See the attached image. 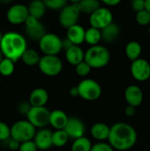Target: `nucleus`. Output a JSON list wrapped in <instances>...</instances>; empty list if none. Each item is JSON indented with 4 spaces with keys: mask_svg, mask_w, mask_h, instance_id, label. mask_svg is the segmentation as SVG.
I'll return each mask as SVG.
<instances>
[{
    "mask_svg": "<svg viewBox=\"0 0 150 151\" xmlns=\"http://www.w3.org/2000/svg\"><path fill=\"white\" fill-rule=\"evenodd\" d=\"M11 127V138L19 142L33 140L36 133V128L27 119H20L12 124Z\"/></svg>",
    "mask_w": 150,
    "mask_h": 151,
    "instance_id": "nucleus-5",
    "label": "nucleus"
},
{
    "mask_svg": "<svg viewBox=\"0 0 150 151\" xmlns=\"http://www.w3.org/2000/svg\"><path fill=\"white\" fill-rule=\"evenodd\" d=\"M131 7L134 12H140L145 9V0H131Z\"/></svg>",
    "mask_w": 150,
    "mask_h": 151,
    "instance_id": "nucleus-38",
    "label": "nucleus"
},
{
    "mask_svg": "<svg viewBox=\"0 0 150 151\" xmlns=\"http://www.w3.org/2000/svg\"><path fill=\"white\" fill-rule=\"evenodd\" d=\"M135 21L141 26H149L150 24V12L146 9L137 12L135 14Z\"/></svg>",
    "mask_w": 150,
    "mask_h": 151,
    "instance_id": "nucleus-31",
    "label": "nucleus"
},
{
    "mask_svg": "<svg viewBox=\"0 0 150 151\" xmlns=\"http://www.w3.org/2000/svg\"><path fill=\"white\" fill-rule=\"evenodd\" d=\"M111 127L103 122H96L90 128L91 136L98 142H105L109 138Z\"/></svg>",
    "mask_w": 150,
    "mask_h": 151,
    "instance_id": "nucleus-21",
    "label": "nucleus"
},
{
    "mask_svg": "<svg viewBox=\"0 0 150 151\" xmlns=\"http://www.w3.org/2000/svg\"><path fill=\"white\" fill-rule=\"evenodd\" d=\"M149 63H150V57H149Z\"/></svg>",
    "mask_w": 150,
    "mask_h": 151,
    "instance_id": "nucleus-51",
    "label": "nucleus"
},
{
    "mask_svg": "<svg viewBox=\"0 0 150 151\" xmlns=\"http://www.w3.org/2000/svg\"><path fill=\"white\" fill-rule=\"evenodd\" d=\"M81 0H67V2H69L70 4H77L80 2Z\"/></svg>",
    "mask_w": 150,
    "mask_h": 151,
    "instance_id": "nucleus-45",
    "label": "nucleus"
},
{
    "mask_svg": "<svg viewBox=\"0 0 150 151\" xmlns=\"http://www.w3.org/2000/svg\"><path fill=\"white\" fill-rule=\"evenodd\" d=\"M91 70L92 68L85 61H82L75 65V73L81 78H86L91 73Z\"/></svg>",
    "mask_w": 150,
    "mask_h": 151,
    "instance_id": "nucleus-33",
    "label": "nucleus"
},
{
    "mask_svg": "<svg viewBox=\"0 0 150 151\" xmlns=\"http://www.w3.org/2000/svg\"><path fill=\"white\" fill-rule=\"evenodd\" d=\"M67 114L59 109L53 110L50 111L49 125H50L55 130H63L68 121Z\"/></svg>",
    "mask_w": 150,
    "mask_h": 151,
    "instance_id": "nucleus-19",
    "label": "nucleus"
},
{
    "mask_svg": "<svg viewBox=\"0 0 150 151\" xmlns=\"http://www.w3.org/2000/svg\"><path fill=\"white\" fill-rule=\"evenodd\" d=\"M125 53L126 58L130 61H134L141 58L142 53V47L141 44L137 41H131L129 42L125 48Z\"/></svg>",
    "mask_w": 150,
    "mask_h": 151,
    "instance_id": "nucleus-24",
    "label": "nucleus"
},
{
    "mask_svg": "<svg viewBox=\"0 0 150 151\" xmlns=\"http://www.w3.org/2000/svg\"><path fill=\"white\" fill-rule=\"evenodd\" d=\"M50 111L46 107H34L31 106L26 115L27 120L31 123L36 129L44 128L49 125Z\"/></svg>",
    "mask_w": 150,
    "mask_h": 151,
    "instance_id": "nucleus-8",
    "label": "nucleus"
},
{
    "mask_svg": "<svg viewBox=\"0 0 150 151\" xmlns=\"http://www.w3.org/2000/svg\"><path fill=\"white\" fill-rule=\"evenodd\" d=\"M100 2L103 3L105 5L108 6H116L122 2V0H100Z\"/></svg>",
    "mask_w": 150,
    "mask_h": 151,
    "instance_id": "nucleus-41",
    "label": "nucleus"
},
{
    "mask_svg": "<svg viewBox=\"0 0 150 151\" xmlns=\"http://www.w3.org/2000/svg\"><path fill=\"white\" fill-rule=\"evenodd\" d=\"M101 41H102L101 30L92 27L86 29L84 42L88 43L90 46H95V45L100 44Z\"/></svg>",
    "mask_w": 150,
    "mask_h": 151,
    "instance_id": "nucleus-25",
    "label": "nucleus"
},
{
    "mask_svg": "<svg viewBox=\"0 0 150 151\" xmlns=\"http://www.w3.org/2000/svg\"><path fill=\"white\" fill-rule=\"evenodd\" d=\"M2 37H3V33L0 31V42H1V40H2Z\"/></svg>",
    "mask_w": 150,
    "mask_h": 151,
    "instance_id": "nucleus-48",
    "label": "nucleus"
},
{
    "mask_svg": "<svg viewBox=\"0 0 150 151\" xmlns=\"http://www.w3.org/2000/svg\"><path fill=\"white\" fill-rule=\"evenodd\" d=\"M40 58H41V57H40L38 51H36L34 49L27 48L25 50V52L23 53V55L21 56L20 59L22 60V62L26 65H27V66H34V65H38Z\"/></svg>",
    "mask_w": 150,
    "mask_h": 151,
    "instance_id": "nucleus-26",
    "label": "nucleus"
},
{
    "mask_svg": "<svg viewBox=\"0 0 150 151\" xmlns=\"http://www.w3.org/2000/svg\"><path fill=\"white\" fill-rule=\"evenodd\" d=\"M27 49V39L20 33L9 31L3 34L0 42V50L4 58H9L16 63L21 58V56Z\"/></svg>",
    "mask_w": 150,
    "mask_h": 151,
    "instance_id": "nucleus-2",
    "label": "nucleus"
},
{
    "mask_svg": "<svg viewBox=\"0 0 150 151\" xmlns=\"http://www.w3.org/2000/svg\"><path fill=\"white\" fill-rule=\"evenodd\" d=\"M130 72L134 80L139 82H144L150 79V63L145 58H140L132 61Z\"/></svg>",
    "mask_w": 150,
    "mask_h": 151,
    "instance_id": "nucleus-11",
    "label": "nucleus"
},
{
    "mask_svg": "<svg viewBox=\"0 0 150 151\" xmlns=\"http://www.w3.org/2000/svg\"><path fill=\"white\" fill-rule=\"evenodd\" d=\"M90 151H115V150L105 142H98L92 145Z\"/></svg>",
    "mask_w": 150,
    "mask_h": 151,
    "instance_id": "nucleus-35",
    "label": "nucleus"
},
{
    "mask_svg": "<svg viewBox=\"0 0 150 151\" xmlns=\"http://www.w3.org/2000/svg\"><path fill=\"white\" fill-rule=\"evenodd\" d=\"M125 114L128 117V118H133L137 114V108L132 105H128L126 107L125 109Z\"/></svg>",
    "mask_w": 150,
    "mask_h": 151,
    "instance_id": "nucleus-39",
    "label": "nucleus"
},
{
    "mask_svg": "<svg viewBox=\"0 0 150 151\" xmlns=\"http://www.w3.org/2000/svg\"><path fill=\"white\" fill-rule=\"evenodd\" d=\"M12 1L13 0H0V3H3V4H10Z\"/></svg>",
    "mask_w": 150,
    "mask_h": 151,
    "instance_id": "nucleus-46",
    "label": "nucleus"
},
{
    "mask_svg": "<svg viewBox=\"0 0 150 151\" xmlns=\"http://www.w3.org/2000/svg\"><path fill=\"white\" fill-rule=\"evenodd\" d=\"M6 142H8V148L12 151L19 150V145H20V142L12 139V138H10L9 140H7Z\"/></svg>",
    "mask_w": 150,
    "mask_h": 151,
    "instance_id": "nucleus-40",
    "label": "nucleus"
},
{
    "mask_svg": "<svg viewBox=\"0 0 150 151\" xmlns=\"http://www.w3.org/2000/svg\"><path fill=\"white\" fill-rule=\"evenodd\" d=\"M65 54L66 61L73 66L84 61L85 51L80 45H72L70 48L65 50Z\"/></svg>",
    "mask_w": 150,
    "mask_h": 151,
    "instance_id": "nucleus-20",
    "label": "nucleus"
},
{
    "mask_svg": "<svg viewBox=\"0 0 150 151\" xmlns=\"http://www.w3.org/2000/svg\"><path fill=\"white\" fill-rule=\"evenodd\" d=\"M80 13L90 15L101 6L100 0H81L77 4Z\"/></svg>",
    "mask_w": 150,
    "mask_h": 151,
    "instance_id": "nucleus-27",
    "label": "nucleus"
},
{
    "mask_svg": "<svg viewBox=\"0 0 150 151\" xmlns=\"http://www.w3.org/2000/svg\"><path fill=\"white\" fill-rule=\"evenodd\" d=\"M124 97L128 105L139 107L144 100V94L142 89L137 85H129L124 92Z\"/></svg>",
    "mask_w": 150,
    "mask_h": 151,
    "instance_id": "nucleus-15",
    "label": "nucleus"
},
{
    "mask_svg": "<svg viewBox=\"0 0 150 151\" xmlns=\"http://www.w3.org/2000/svg\"><path fill=\"white\" fill-rule=\"evenodd\" d=\"M38 149L33 140L23 142L20 143L18 151H37Z\"/></svg>",
    "mask_w": 150,
    "mask_h": 151,
    "instance_id": "nucleus-36",
    "label": "nucleus"
},
{
    "mask_svg": "<svg viewBox=\"0 0 150 151\" xmlns=\"http://www.w3.org/2000/svg\"><path fill=\"white\" fill-rule=\"evenodd\" d=\"M113 22V14L107 7L100 6L97 10L89 15L90 27L102 30Z\"/></svg>",
    "mask_w": 150,
    "mask_h": 151,
    "instance_id": "nucleus-10",
    "label": "nucleus"
},
{
    "mask_svg": "<svg viewBox=\"0 0 150 151\" xmlns=\"http://www.w3.org/2000/svg\"><path fill=\"white\" fill-rule=\"evenodd\" d=\"M36 147L40 150H48L52 146V131L44 127L36 131L33 139Z\"/></svg>",
    "mask_w": 150,
    "mask_h": 151,
    "instance_id": "nucleus-16",
    "label": "nucleus"
},
{
    "mask_svg": "<svg viewBox=\"0 0 150 151\" xmlns=\"http://www.w3.org/2000/svg\"><path fill=\"white\" fill-rule=\"evenodd\" d=\"M29 1H30V0H29Z\"/></svg>",
    "mask_w": 150,
    "mask_h": 151,
    "instance_id": "nucleus-52",
    "label": "nucleus"
},
{
    "mask_svg": "<svg viewBox=\"0 0 150 151\" xmlns=\"http://www.w3.org/2000/svg\"><path fill=\"white\" fill-rule=\"evenodd\" d=\"M80 14L81 13L77 4H66L59 11L58 22L62 27L67 29L70 27L78 24Z\"/></svg>",
    "mask_w": 150,
    "mask_h": 151,
    "instance_id": "nucleus-9",
    "label": "nucleus"
},
{
    "mask_svg": "<svg viewBox=\"0 0 150 151\" xmlns=\"http://www.w3.org/2000/svg\"><path fill=\"white\" fill-rule=\"evenodd\" d=\"M101 35L102 41L109 43L113 42L118 38L120 35V27L118 24L112 22L101 30Z\"/></svg>",
    "mask_w": 150,
    "mask_h": 151,
    "instance_id": "nucleus-22",
    "label": "nucleus"
},
{
    "mask_svg": "<svg viewBox=\"0 0 150 151\" xmlns=\"http://www.w3.org/2000/svg\"><path fill=\"white\" fill-rule=\"evenodd\" d=\"M69 141V137L65 131L63 130H56L52 132V146L57 148H62L66 145Z\"/></svg>",
    "mask_w": 150,
    "mask_h": 151,
    "instance_id": "nucleus-29",
    "label": "nucleus"
},
{
    "mask_svg": "<svg viewBox=\"0 0 150 151\" xmlns=\"http://www.w3.org/2000/svg\"><path fill=\"white\" fill-rule=\"evenodd\" d=\"M149 36H150V24H149Z\"/></svg>",
    "mask_w": 150,
    "mask_h": 151,
    "instance_id": "nucleus-49",
    "label": "nucleus"
},
{
    "mask_svg": "<svg viewBox=\"0 0 150 151\" xmlns=\"http://www.w3.org/2000/svg\"><path fill=\"white\" fill-rule=\"evenodd\" d=\"M4 58V56H3V54H2V52H1V50H0V62H1V60Z\"/></svg>",
    "mask_w": 150,
    "mask_h": 151,
    "instance_id": "nucleus-47",
    "label": "nucleus"
},
{
    "mask_svg": "<svg viewBox=\"0 0 150 151\" xmlns=\"http://www.w3.org/2000/svg\"><path fill=\"white\" fill-rule=\"evenodd\" d=\"M11 138V127L4 122L0 121V142H6Z\"/></svg>",
    "mask_w": 150,
    "mask_h": 151,
    "instance_id": "nucleus-34",
    "label": "nucleus"
},
{
    "mask_svg": "<svg viewBox=\"0 0 150 151\" xmlns=\"http://www.w3.org/2000/svg\"><path fill=\"white\" fill-rule=\"evenodd\" d=\"M138 140L136 129L126 122H117L111 127L109 144L115 150L126 151L134 147Z\"/></svg>",
    "mask_w": 150,
    "mask_h": 151,
    "instance_id": "nucleus-1",
    "label": "nucleus"
},
{
    "mask_svg": "<svg viewBox=\"0 0 150 151\" xmlns=\"http://www.w3.org/2000/svg\"><path fill=\"white\" fill-rule=\"evenodd\" d=\"M29 15L27 6L23 4H11L6 12V19L11 25L24 24L26 19Z\"/></svg>",
    "mask_w": 150,
    "mask_h": 151,
    "instance_id": "nucleus-13",
    "label": "nucleus"
},
{
    "mask_svg": "<svg viewBox=\"0 0 150 151\" xmlns=\"http://www.w3.org/2000/svg\"><path fill=\"white\" fill-rule=\"evenodd\" d=\"M145 9L150 12V0H145Z\"/></svg>",
    "mask_w": 150,
    "mask_h": 151,
    "instance_id": "nucleus-44",
    "label": "nucleus"
},
{
    "mask_svg": "<svg viewBox=\"0 0 150 151\" xmlns=\"http://www.w3.org/2000/svg\"><path fill=\"white\" fill-rule=\"evenodd\" d=\"M25 33L32 41H39L46 33L44 25L36 18L28 15L25 22Z\"/></svg>",
    "mask_w": 150,
    "mask_h": 151,
    "instance_id": "nucleus-12",
    "label": "nucleus"
},
{
    "mask_svg": "<svg viewBox=\"0 0 150 151\" xmlns=\"http://www.w3.org/2000/svg\"><path fill=\"white\" fill-rule=\"evenodd\" d=\"M92 145L91 141L88 137L82 136L73 140L71 151H90Z\"/></svg>",
    "mask_w": 150,
    "mask_h": 151,
    "instance_id": "nucleus-28",
    "label": "nucleus"
},
{
    "mask_svg": "<svg viewBox=\"0 0 150 151\" xmlns=\"http://www.w3.org/2000/svg\"><path fill=\"white\" fill-rule=\"evenodd\" d=\"M79 96L86 101H95L99 99L103 94L102 86L98 81L93 79L85 78L77 85Z\"/></svg>",
    "mask_w": 150,
    "mask_h": 151,
    "instance_id": "nucleus-4",
    "label": "nucleus"
},
{
    "mask_svg": "<svg viewBox=\"0 0 150 151\" xmlns=\"http://www.w3.org/2000/svg\"><path fill=\"white\" fill-rule=\"evenodd\" d=\"M69 95H70L71 97H77V96H79V91H78L77 86L72 87L69 89Z\"/></svg>",
    "mask_w": 150,
    "mask_h": 151,
    "instance_id": "nucleus-43",
    "label": "nucleus"
},
{
    "mask_svg": "<svg viewBox=\"0 0 150 151\" xmlns=\"http://www.w3.org/2000/svg\"><path fill=\"white\" fill-rule=\"evenodd\" d=\"M64 130L67 134L69 139L75 140L80 137L85 136L86 127L84 122L80 118L69 117Z\"/></svg>",
    "mask_w": 150,
    "mask_h": 151,
    "instance_id": "nucleus-14",
    "label": "nucleus"
},
{
    "mask_svg": "<svg viewBox=\"0 0 150 151\" xmlns=\"http://www.w3.org/2000/svg\"><path fill=\"white\" fill-rule=\"evenodd\" d=\"M31 108V105L27 101H21L18 105H17V111L20 114V115H24L26 116L27 113L28 112L29 109Z\"/></svg>",
    "mask_w": 150,
    "mask_h": 151,
    "instance_id": "nucleus-37",
    "label": "nucleus"
},
{
    "mask_svg": "<svg viewBox=\"0 0 150 151\" xmlns=\"http://www.w3.org/2000/svg\"><path fill=\"white\" fill-rule=\"evenodd\" d=\"M72 45H73L67 38L65 39H62V50H66L68 48H70Z\"/></svg>",
    "mask_w": 150,
    "mask_h": 151,
    "instance_id": "nucleus-42",
    "label": "nucleus"
},
{
    "mask_svg": "<svg viewBox=\"0 0 150 151\" xmlns=\"http://www.w3.org/2000/svg\"><path fill=\"white\" fill-rule=\"evenodd\" d=\"M15 70V62L12 60L4 58L0 62V76L9 77Z\"/></svg>",
    "mask_w": 150,
    "mask_h": 151,
    "instance_id": "nucleus-30",
    "label": "nucleus"
},
{
    "mask_svg": "<svg viewBox=\"0 0 150 151\" xmlns=\"http://www.w3.org/2000/svg\"><path fill=\"white\" fill-rule=\"evenodd\" d=\"M0 84H1V76H0Z\"/></svg>",
    "mask_w": 150,
    "mask_h": 151,
    "instance_id": "nucleus-50",
    "label": "nucleus"
},
{
    "mask_svg": "<svg viewBox=\"0 0 150 151\" xmlns=\"http://www.w3.org/2000/svg\"><path fill=\"white\" fill-rule=\"evenodd\" d=\"M84 61L92 69H101L110 63L111 52L105 46L101 44L90 46L85 51Z\"/></svg>",
    "mask_w": 150,
    "mask_h": 151,
    "instance_id": "nucleus-3",
    "label": "nucleus"
},
{
    "mask_svg": "<svg viewBox=\"0 0 150 151\" xmlns=\"http://www.w3.org/2000/svg\"><path fill=\"white\" fill-rule=\"evenodd\" d=\"M86 29L79 24H75L66 29V38L73 45H81L85 40Z\"/></svg>",
    "mask_w": 150,
    "mask_h": 151,
    "instance_id": "nucleus-18",
    "label": "nucleus"
},
{
    "mask_svg": "<svg viewBox=\"0 0 150 151\" xmlns=\"http://www.w3.org/2000/svg\"><path fill=\"white\" fill-rule=\"evenodd\" d=\"M50 99L48 91L43 88H35L33 89L29 95L28 102L31 106L34 107H42L46 106Z\"/></svg>",
    "mask_w": 150,
    "mask_h": 151,
    "instance_id": "nucleus-17",
    "label": "nucleus"
},
{
    "mask_svg": "<svg viewBox=\"0 0 150 151\" xmlns=\"http://www.w3.org/2000/svg\"><path fill=\"white\" fill-rule=\"evenodd\" d=\"M29 15L41 19L46 13V6L42 0H30L29 4L27 5Z\"/></svg>",
    "mask_w": 150,
    "mask_h": 151,
    "instance_id": "nucleus-23",
    "label": "nucleus"
},
{
    "mask_svg": "<svg viewBox=\"0 0 150 151\" xmlns=\"http://www.w3.org/2000/svg\"><path fill=\"white\" fill-rule=\"evenodd\" d=\"M38 46L43 55L57 56L62 50V39L54 33H45L38 41Z\"/></svg>",
    "mask_w": 150,
    "mask_h": 151,
    "instance_id": "nucleus-6",
    "label": "nucleus"
},
{
    "mask_svg": "<svg viewBox=\"0 0 150 151\" xmlns=\"http://www.w3.org/2000/svg\"><path fill=\"white\" fill-rule=\"evenodd\" d=\"M47 9L52 11H60L67 4V0H42Z\"/></svg>",
    "mask_w": 150,
    "mask_h": 151,
    "instance_id": "nucleus-32",
    "label": "nucleus"
},
{
    "mask_svg": "<svg viewBox=\"0 0 150 151\" xmlns=\"http://www.w3.org/2000/svg\"><path fill=\"white\" fill-rule=\"evenodd\" d=\"M37 65L41 73L48 77L57 76L63 70V62L57 56L43 55Z\"/></svg>",
    "mask_w": 150,
    "mask_h": 151,
    "instance_id": "nucleus-7",
    "label": "nucleus"
}]
</instances>
